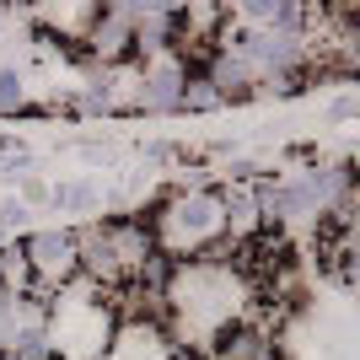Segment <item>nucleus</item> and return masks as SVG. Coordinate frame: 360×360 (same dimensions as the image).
I'll return each mask as SVG.
<instances>
[{
  "label": "nucleus",
  "mask_w": 360,
  "mask_h": 360,
  "mask_svg": "<svg viewBox=\"0 0 360 360\" xmlns=\"http://www.w3.org/2000/svg\"><path fill=\"white\" fill-rule=\"evenodd\" d=\"M146 221L156 226V248L183 264V258H199L215 242H226V199L215 188H178Z\"/></svg>",
  "instance_id": "nucleus-1"
},
{
  "label": "nucleus",
  "mask_w": 360,
  "mask_h": 360,
  "mask_svg": "<svg viewBox=\"0 0 360 360\" xmlns=\"http://www.w3.org/2000/svg\"><path fill=\"white\" fill-rule=\"evenodd\" d=\"M22 253L32 264V290H65L70 280H81V231H70V226L27 231Z\"/></svg>",
  "instance_id": "nucleus-2"
},
{
  "label": "nucleus",
  "mask_w": 360,
  "mask_h": 360,
  "mask_svg": "<svg viewBox=\"0 0 360 360\" xmlns=\"http://www.w3.org/2000/svg\"><path fill=\"white\" fill-rule=\"evenodd\" d=\"M188 75H194V70H188L172 49L156 54V60H146V65H140V113H178Z\"/></svg>",
  "instance_id": "nucleus-3"
},
{
  "label": "nucleus",
  "mask_w": 360,
  "mask_h": 360,
  "mask_svg": "<svg viewBox=\"0 0 360 360\" xmlns=\"http://www.w3.org/2000/svg\"><path fill=\"white\" fill-rule=\"evenodd\" d=\"M205 75L215 81V91H221V103H248V97H258V65L248 60V54H237V49H215L210 65H205Z\"/></svg>",
  "instance_id": "nucleus-4"
},
{
  "label": "nucleus",
  "mask_w": 360,
  "mask_h": 360,
  "mask_svg": "<svg viewBox=\"0 0 360 360\" xmlns=\"http://www.w3.org/2000/svg\"><path fill=\"white\" fill-rule=\"evenodd\" d=\"M49 205H54V210H65V215H91L97 210V205H103V188H97V183H60V188H54V194H49Z\"/></svg>",
  "instance_id": "nucleus-5"
},
{
  "label": "nucleus",
  "mask_w": 360,
  "mask_h": 360,
  "mask_svg": "<svg viewBox=\"0 0 360 360\" xmlns=\"http://www.w3.org/2000/svg\"><path fill=\"white\" fill-rule=\"evenodd\" d=\"M210 108H221V91H215V81H210L205 70H199V75H188V86H183L178 113H210Z\"/></svg>",
  "instance_id": "nucleus-6"
},
{
  "label": "nucleus",
  "mask_w": 360,
  "mask_h": 360,
  "mask_svg": "<svg viewBox=\"0 0 360 360\" xmlns=\"http://www.w3.org/2000/svg\"><path fill=\"white\" fill-rule=\"evenodd\" d=\"M27 108V81L22 70H0V113H22Z\"/></svg>",
  "instance_id": "nucleus-7"
},
{
  "label": "nucleus",
  "mask_w": 360,
  "mask_h": 360,
  "mask_svg": "<svg viewBox=\"0 0 360 360\" xmlns=\"http://www.w3.org/2000/svg\"><path fill=\"white\" fill-rule=\"evenodd\" d=\"M27 215H32V205L22 194L16 199H0V226H6V231H22V226H27Z\"/></svg>",
  "instance_id": "nucleus-8"
},
{
  "label": "nucleus",
  "mask_w": 360,
  "mask_h": 360,
  "mask_svg": "<svg viewBox=\"0 0 360 360\" xmlns=\"http://www.w3.org/2000/svg\"><path fill=\"white\" fill-rule=\"evenodd\" d=\"M280 11H285V0H242V16H248V22H258V27H269Z\"/></svg>",
  "instance_id": "nucleus-9"
},
{
  "label": "nucleus",
  "mask_w": 360,
  "mask_h": 360,
  "mask_svg": "<svg viewBox=\"0 0 360 360\" xmlns=\"http://www.w3.org/2000/svg\"><path fill=\"white\" fill-rule=\"evenodd\" d=\"M328 119H333V124L360 119V97H333V103H328Z\"/></svg>",
  "instance_id": "nucleus-10"
},
{
  "label": "nucleus",
  "mask_w": 360,
  "mask_h": 360,
  "mask_svg": "<svg viewBox=\"0 0 360 360\" xmlns=\"http://www.w3.org/2000/svg\"><path fill=\"white\" fill-rule=\"evenodd\" d=\"M140 16H183V0H140Z\"/></svg>",
  "instance_id": "nucleus-11"
},
{
  "label": "nucleus",
  "mask_w": 360,
  "mask_h": 360,
  "mask_svg": "<svg viewBox=\"0 0 360 360\" xmlns=\"http://www.w3.org/2000/svg\"><path fill=\"white\" fill-rule=\"evenodd\" d=\"M49 194H54V188H49L38 172H27V178H22V199H27V205H38V199H49Z\"/></svg>",
  "instance_id": "nucleus-12"
},
{
  "label": "nucleus",
  "mask_w": 360,
  "mask_h": 360,
  "mask_svg": "<svg viewBox=\"0 0 360 360\" xmlns=\"http://www.w3.org/2000/svg\"><path fill=\"white\" fill-rule=\"evenodd\" d=\"M355 27H360V16H355Z\"/></svg>",
  "instance_id": "nucleus-13"
},
{
  "label": "nucleus",
  "mask_w": 360,
  "mask_h": 360,
  "mask_svg": "<svg viewBox=\"0 0 360 360\" xmlns=\"http://www.w3.org/2000/svg\"><path fill=\"white\" fill-rule=\"evenodd\" d=\"M0 285H6V280H0Z\"/></svg>",
  "instance_id": "nucleus-14"
}]
</instances>
